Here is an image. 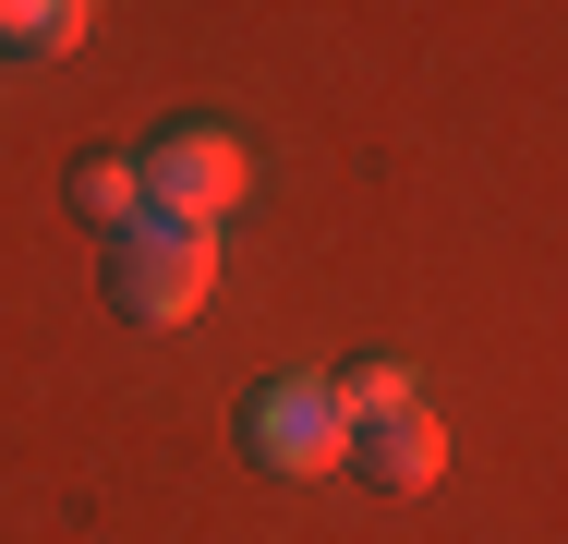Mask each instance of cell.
<instances>
[{"instance_id": "1", "label": "cell", "mask_w": 568, "mask_h": 544, "mask_svg": "<svg viewBox=\"0 0 568 544\" xmlns=\"http://www.w3.org/2000/svg\"><path fill=\"white\" fill-rule=\"evenodd\" d=\"M206 291H219V230H182V218L110 230V303L133 326H194Z\"/></svg>"}, {"instance_id": "2", "label": "cell", "mask_w": 568, "mask_h": 544, "mask_svg": "<svg viewBox=\"0 0 568 544\" xmlns=\"http://www.w3.org/2000/svg\"><path fill=\"white\" fill-rule=\"evenodd\" d=\"M133 182H145V218L219 230V218L242 206V182H254V158H242V133H230V121H170V133L133 158Z\"/></svg>"}, {"instance_id": "3", "label": "cell", "mask_w": 568, "mask_h": 544, "mask_svg": "<svg viewBox=\"0 0 568 544\" xmlns=\"http://www.w3.org/2000/svg\"><path fill=\"white\" fill-rule=\"evenodd\" d=\"M242 460L278 472V484L339 472V460H351V424H339V400H327V375H266V387L242 400Z\"/></svg>"}, {"instance_id": "4", "label": "cell", "mask_w": 568, "mask_h": 544, "mask_svg": "<svg viewBox=\"0 0 568 544\" xmlns=\"http://www.w3.org/2000/svg\"><path fill=\"white\" fill-rule=\"evenodd\" d=\"M351 460H363L387 496H424V484L448 472V435H436V412L412 400V412H387V424H363V435H351Z\"/></svg>"}, {"instance_id": "5", "label": "cell", "mask_w": 568, "mask_h": 544, "mask_svg": "<svg viewBox=\"0 0 568 544\" xmlns=\"http://www.w3.org/2000/svg\"><path fill=\"white\" fill-rule=\"evenodd\" d=\"M73 218H98V230H133L145 218V182H133V158H73Z\"/></svg>"}, {"instance_id": "6", "label": "cell", "mask_w": 568, "mask_h": 544, "mask_svg": "<svg viewBox=\"0 0 568 544\" xmlns=\"http://www.w3.org/2000/svg\"><path fill=\"white\" fill-rule=\"evenodd\" d=\"M85 37V0H0V49H37V61H61Z\"/></svg>"}, {"instance_id": "7", "label": "cell", "mask_w": 568, "mask_h": 544, "mask_svg": "<svg viewBox=\"0 0 568 544\" xmlns=\"http://www.w3.org/2000/svg\"><path fill=\"white\" fill-rule=\"evenodd\" d=\"M327 400H339V424H387V412H412V375L399 363H351V375H327Z\"/></svg>"}]
</instances>
